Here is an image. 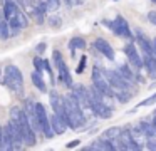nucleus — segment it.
Masks as SVG:
<instances>
[{
    "mask_svg": "<svg viewBox=\"0 0 156 151\" xmlns=\"http://www.w3.org/2000/svg\"><path fill=\"white\" fill-rule=\"evenodd\" d=\"M2 15L7 20L9 27L12 29L10 35H15L20 29H24V27L29 25L27 17L20 12L19 5L15 2H12V0H4V13H2Z\"/></svg>",
    "mask_w": 156,
    "mask_h": 151,
    "instance_id": "f03ea898",
    "label": "nucleus"
},
{
    "mask_svg": "<svg viewBox=\"0 0 156 151\" xmlns=\"http://www.w3.org/2000/svg\"><path fill=\"white\" fill-rule=\"evenodd\" d=\"M122 52H124L126 57H128L129 64H131L133 67H136V69H141V67H143V59L139 57L138 47H136L134 44H128V45H124Z\"/></svg>",
    "mask_w": 156,
    "mask_h": 151,
    "instance_id": "9b49d317",
    "label": "nucleus"
},
{
    "mask_svg": "<svg viewBox=\"0 0 156 151\" xmlns=\"http://www.w3.org/2000/svg\"><path fill=\"white\" fill-rule=\"evenodd\" d=\"M45 5L49 10H57L61 7V0H45Z\"/></svg>",
    "mask_w": 156,
    "mask_h": 151,
    "instance_id": "4be33fe9",
    "label": "nucleus"
},
{
    "mask_svg": "<svg viewBox=\"0 0 156 151\" xmlns=\"http://www.w3.org/2000/svg\"><path fill=\"white\" fill-rule=\"evenodd\" d=\"M146 141H148V143H146V148H148V149H154L156 151V141L151 139V138H146Z\"/></svg>",
    "mask_w": 156,
    "mask_h": 151,
    "instance_id": "bb28decb",
    "label": "nucleus"
},
{
    "mask_svg": "<svg viewBox=\"0 0 156 151\" xmlns=\"http://www.w3.org/2000/svg\"><path fill=\"white\" fill-rule=\"evenodd\" d=\"M136 42H138V47H141L144 54H153V44L148 37L143 32H136Z\"/></svg>",
    "mask_w": 156,
    "mask_h": 151,
    "instance_id": "2eb2a0df",
    "label": "nucleus"
},
{
    "mask_svg": "<svg viewBox=\"0 0 156 151\" xmlns=\"http://www.w3.org/2000/svg\"><path fill=\"white\" fill-rule=\"evenodd\" d=\"M45 50V44H39L37 45V52H44Z\"/></svg>",
    "mask_w": 156,
    "mask_h": 151,
    "instance_id": "c85d7f7f",
    "label": "nucleus"
},
{
    "mask_svg": "<svg viewBox=\"0 0 156 151\" xmlns=\"http://www.w3.org/2000/svg\"><path fill=\"white\" fill-rule=\"evenodd\" d=\"M153 2H154V3H156V0H153Z\"/></svg>",
    "mask_w": 156,
    "mask_h": 151,
    "instance_id": "f704fd0d",
    "label": "nucleus"
},
{
    "mask_svg": "<svg viewBox=\"0 0 156 151\" xmlns=\"http://www.w3.org/2000/svg\"><path fill=\"white\" fill-rule=\"evenodd\" d=\"M102 99H104V96H102L96 87H89L87 89L89 109H91L98 117H101V119H108V117L112 116V109L109 106H106V102Z\"/></svg>",
    "mask_w": 156,
    "mask_h": 151,
    "instance_id": "7ed1b4c3",
    "label": "nucleus"
},
{
    "mask_svg": "<svg viewBox=\"0 0 156 151\" xmlns=\"http://www.w3.org/2000/svg\"><path fill=\"white\" fill-rule=\"evenodd\" d=\"M86 64H87V59H86V57L82 56L81 59H79V66L76 67V72H77V74H82V70L86 69Z\"/></svg>",
    "mask_w": 156,
    "mask_h": 151,
    "instance_id": "b1692460",
    "label": "nucleus"
},
{
    "mask_svg": "<svg viewBox=\"0 0 156 151\" xmlns=\"http://www.w3.org/2000/svg\"><path fill=\"white\" fill-rule=\"evenodd\" d=\"M92 87H96L104 97H114V91L106 77V70H102L98 64L92 67Z\"/></svg>",
    "mask_w": 156,
    "mask_h": 151,
    "instance_id": "423d86ee",
    "label": "nucleus"
},
{
    "mask_svg": "<svg viewBox=\"0 0 156 151\" xmlns=\"http://www.w3.org/2000/svg\"><path fill=\"white\" fill-rule=\"evenodd\" d=\"M30 77H32V82H34V86L37 87L41 92H45V91H47V86H45V82H44V77L41 76V72H39V70H34Z\"/></svg>",
    "mask_w": 156,
    "mask_h": 151,
    "instance_id": "a211bd4d",
    "label": "nucleus"
},
{
    "mask_svg": "<svg viewBox=\"0 0 156 151\" xmlns=\"http://www.w3.org/2000/svg\"><path fill=\"white\" fill-rule=\"evenodd\" d=\"M0 72H2V69H0ZM0 81H2V79H0Z\"/></svg>",
    "mask_w": 156,
    "mask_h": 151,
    "instance_id": "72a5a7b5",
    "label": "nucleus"
},
{
    "mask_svg": "<svg viewBox=\"0 0 156 151\" xmlns=\"http://www.w3.org/2000/svg\"><path fill=\"white\" fill-rule=\"evenodd\" d=\"M79 143H81V141H79V139H76V141H72V143H69V144H67V148H74V146H77Z\"/></svg>",
    "mask_w": 156,
    "mask_h": 151,
    "instance_id": "c756f323",
    "label": "nucleus"
},
{
    "mask_svg": "<svg viewBox=\"0 0 156 151\" xmlns=\"http://www.w3.org/2000/svg\"><path fill=\"white\" fill-rule=\"evenodd\" d=\"M154 101H156V94H153L151 97H148V99H144V101H143L141 104H138V107H143V106H149V104H153V102H154Z\"/></svg>",
    "mask_w": 156,
    "mask_h": 151,
    "instance_id": "a878e982",
    "label": "nucleus"
},
{
    "mask_svg": "<svg viewBox=\"0 0 156 151\" xmlns=\"http://www.w3.org/2000/svg\"><path fill=\"white\" fill-rule=\"evenodd\" d=\"M151 124H153V129H154V133H156V116L153 117V121H151Z\"/></svg>",
    "mask_w": 156,
    "mask_h": 151,
    "instance_id": "2f4dec72",
    "label": "nucleus"
},
{
    "mask_svg": "<svg viewBox=\"0 0 156 151\" xmlns=\"http://www.w3.org/2000/svg\"><path fill=\"white\" fill-rule=\"evenodd\" d=\"M102 23H104L108 29H111L116 35L126 37V39H133V32H131V29H129V23L122 15H118L114 20H111V22H109V20H102Z\"/></svg>",
    "mask_w": 156,
    "mask_h": 151,
    "instance_id": "6e6552de",
    "label": "nucleus"
},
{
    "mask_svg": "<svg viewBox=\"0 0 156 151\" xmlns=\"http://www.w3.org/2000/svg\"><path fill=\"white\" fill-rule=\"evenodd\" d=\"M66 5H67V7H72V5H74V2H72V0H66Z\"/></svg>",
    "mask_w": 156,
    "mask_h": 151,
    "instance_id": "473e14b6",
    "label": "nucleus"
},
{
    "mask_svg": "<svg viewBox=\"0 0 156 151\" xmlns=\"http://www.w3.org/2000/svg\"><path fill=\"white\" fill-rule=\"evenodd\" d=\"M71 89H72L71 94L79 101V104H81V106H84V107H89V104H87V89H86L84 86H81V84L71 86Z\"/></svg>",
    "mask_w": 156,
    "mask_h": 151,
    "instance_id": "ddd939ff",
    "label": "nucleus"
},
{
    "mask_svg": "<svg viewBox=\"0 0 156 151\" xmlns=\"http://www.w3.org/2000/svg\"><path fill=\"white\" fill-rule=\"evenodd\" d=\"M34 66H35V70L42 72V70H44V59H41V57H35V59H34Z\"/></svg>",
    "mask_w": 156,
    "mask_h": 151,
    "instance_id": "393cba45",
    "label": "nucleus"
},
{
    "mask_svg": "<svg viewBox=\"0 0 156 151\" xmlns=\"http://www.w3.org/2000/svg\"><path fill=\"white\" fill-rule=\"evenodd\" d=\"M2 82H4V86H7L12 92L19 94V96L24 92V77H22L20 69H19L17 66H14V64L5 67Z\"/></svg>",
    "mask_w": 156,
    "mask_h": 151,
    "instance_id": "20e7f679",
    "label": "nucleus"
},
{
    "mask_svg": "<svg viewBox=\"0 0 156 151\" xmlns=\"http://www.w3.org/2000/svg\"><path fill=\"white\" fill-rule=\"evenodd\" d=\"M49 121H51V128H52V131H54V134H64V131L67 126H66V123L57 116V114L49 117Z\"/></svg>",
    "mask_w": 156,
    "mask_h": 151,
    "instance_id": "dca6fc26",
    "label": "nucleus"
},
{
    "mask_svg": "<svg viewBox=\"0 0 156 151\" xmlns=\"http://www.w3.org/2000/svg\"><path fill=\"white\" fill-rule=\"evenodd\" d=\"M122 129H119V128H111V129L104 131V138H108V139H116V138L119 136V133H121Z\"/></svg>",
    "mask_w": 156,
    "mask_h": 151,
    "instance_id": "412c9836",
    "label": "nucleus"
},
{
    "mask_svg": "<svg viewBox=\"0 0 156 151\" xmlns=\"http://www.w3.org/2000/svg\"><path fill=\"white\" fill-rule=\"evenodd\" d=\"M69 50H71V57L76 56V50L77 49H84L86 47V40L82 39V37H72L71 40H69Z\"/></svg>",
    "mask_w": 156,
    "mask_h": 151,
    "instance_id": "f3484780",
    "label": "nucleus"
},
{
    "mask_svg": "<svg viewBox=\"0 0 156 151\" xmlns=\"http://www.w3.org/2000/svg\"><path fill=\"white\" fill-rule=\"evenodd\" d=\"M92 47H94L96 50H99V52H101L102 56L106 57V59L114 60V49L111 47V44H109L108 40H104V39H96L94 44H92Z\"/></svg>",
    "mask_w": 156,
    "mask_h": 151,
    "instance_id": "f8f14e48",
    "label": "nucleus"
},
{
    "mask_svg": "<svg viewBox=\"0 0 156 151\" xmlns=\"http://www.w3.org/2000/svg\"><path fill=\"white\" fill-rule=\"evenodd\" d=\"M138 129L144 134V138H151V136H154V134H156L154 129H153V124L151 123H146V121H141V123L138 124Z\"/></svg>",
    "mask_w": 156,
    "mask_h": 151,
    "instance_id": "6ab92c4d",
    "label": "nucleus"
},
{
    "mask_svg": "<svg viewBox=\"0 0 156 151\" xmlns=\"http://www.w3.org/2000/svg\"><path fill=\"white\" fill-rule=\"evenodd\" d=\"M151 44H153V56L156 57V39H153V42H151Z\"/></svg>",
    "mask_w": 156,
    "mask_h": 151,
    "instance_id": "7c9ffc66",
    "label": "nucleus"
},
{
    "mask_svg": "<svg viewBox=\"0 0 156 151\" xmlns=\"http://www.w3.org/2000/svg\"><path fill=\"white\" fill-rule=\"evenodd\" d=\"M143 67H146L148 76L151 79H156V57L153 54H144L143 56Z\"/></svg>",
    "mask_w": 156,
    "mask_h": 151,
    "instance_id": "4468645a",
    "label": "nucleus"
},
{
    "mask_svg": "<svg viewBox=\"0 0 156 151\" xmlns=\"http://www.w3.org/2000/svg\"><path fill=\"white\" fill-rule=\"evenodd\" d=\"M61 17L59 15H52L51 19H49V25L52 27V29H55V27H61Z\"/></svg>",
    "mask_w": 156,
    "mask_h": 151,
    "instance_id": "5701e85b",
    "label": "nucleus"
},
{
    "mask_svg": "<svg viewBox=\"0 0 156 151\" xmlns=\"http://www.w3.org/2000/svg\"><path fill=\"white\" fill-rule=\"evenodd\" d=\"M12 111L17 116L19 128H20V134H22V143H25L27 146H34L37 139H35V131L30 128V123L27 119V114L22 109H19V107H12Z\"/></svg>",
    "mask_w": 156,
    "mask_h": 151,
    "instance_id": "39448f33",
    "label": "nucleus"
},
{
    "mask_svg": "<svg viewBox=\"0 0 156 151\" xmlns=\"http://www.w3.org/2000/svg\"><path fill=\"white\" fill-rule=\"evenodd\" d=\"M106 77H108L109 84H111L112 87H116V89H119V91H128L129 89V84L131 82L126 81L118 70H106Z\"/></svg>",
    "mask_w": 156,
    "mask_h": 151,
    "instance_id": "9d476101",
    "label": "nucleus"
},
{
    "mask_svg": "<svg viewBox=\"0 0 156 151\" xmlns=\"http://www.w3.org/2000/svg\"><path fill=\"white\" fill-rule=\"evenodd\" d=\"M52 60H54L55 67H57V74H59V77H61V81H62V82H64L66 86L69 87V89H71V86H72L71 70H69L67 64H66L64 57H62V54H61V50L55 49L54 52H52Z\"/></svg>",
    "mask_w": 156,
    "mask_h": 151,
    "instance_id": "1a4fd4ad",
    "label": "nucleus"
},
{
    "mask_svg": "<svg viewBox=\"0 0 156 151\" xmlns=\"http://www.w3.org/2000/svg\"><path fill=\"white\" fill-rule=\"evenodd\" d=\"M148 19L151 20V22L154 23V25H156V12H149V13H148Z\"/></svg>",
    "mask_w": 156,
    "mask_h": 151,
    "instance_id": "cd10ccee",
    "label": "nucleus"
},
{
    "mask_svg": "<svg viewBox=\"0 0 156 151\" xmlns=\"http://www.w3.org/2000/svg\"><path fill=\"white\" fill-rule=\"evenodd\" d=\"M118 72L121 74V76L124 77L126 81H129V82H133V81H134V72H133V70L129 69L128 64H122V66H119Z\"/></svg>",
    "mask_w": 156,
    "mask_h": 151,
    "instance_id": "aec40b11",
    "label": "nucleus"
},
{
    "mask_svg": "<svg viewBox=\"0 0 156 151\" xmlns=\"http://www.w3.org/2000/svg\"><path fill=\"white\" fill-rule=\"evenodd\" d=\"M62 106H64V114H66V124L71 129H81L86 124V117L82 114L79 101L72 94H69L62 99Z\"/></svg>",
    "mask_w": 156,
    "mask_h": 151,
    "instance_id": "f257e3e1",
    "label": "nucleus"
},
{
    "mask_svg": "<svg viewBox=\"0 0 156 151\" xmlns=\"http://www.w3.org/2000/svg\"><path fill=\"white\" fill-rule=\"evenodd\" d=\"M34 107H35V116H37V123H39V131L45 138H52L54 131L51 128V121H49V114L45 111V106L42 102H34Z\"/></svg>",
    "mask_w": 156,
    "mask_h": 151,
    "instance_id": "0eeeda50",
    "label": "nucleus"
}]
</instances>
